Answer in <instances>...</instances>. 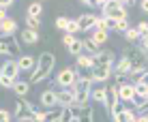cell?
I'll return each mask as SVG.
<instances>
[{"instance_id": "8992f818", "label": "cell", "mask_w": 148, "mask_h": 122, "mask_svg": "<svg viewBox=\"0 0 148 122\" xmlns=\"http://www.w3.org/2000/svg\"><path fill=\"white\" fill-rule=\"evenodd\" d=\"M122 52H125V56H129L131 69L148 67V52H144V49H140V47H125Z\"/></svg>"}, {"instance_id": "52a82bcc", "label": "cell", "mask_w": 148, "mask_h": 122, "mask_svg": "<svg viewBox=\"0 0 148 122\" xmlns=\"http://www.w3.org/2000/svg\"><path fill=\"white\" fill-rule=\"evenodd\" d=\"M112 71H114L116 84H118L120 79L129 77V73H131V60H129V56H125V54H122V56H120V60H116V62H114Z\"/></svg>"}, {"instance_id": "f1b7e54d", "label": "cell", "mask_w": 148, "mask_h": 122, "mask_svg": "<svg viewBox=\"0 0 148 122\" xmlns=\"http://www.w3.org/2000/svg\"><path fill=\"white\" fill-rule=\"evenodd\" d=\"M125 39L129 41V43H137V41L142 39V34H140V30H137V26L127 30V32H125Z\"/></svg>"}, {"instance_id": "d6986e66", "label": "cell", "mask_w": 148, "mask_h": 122, "mask_svg": "<svg viewBox=\"0 0 148 122\" xmlns=\"http://www.w3.org/2000/svg\"><path fill=\"white\" fill-rule=\"evenodd\" d=\"M15 32H17V22L11 17L2 19V24H0V37H15Z\"/></svg>"}, {"instance_id": "7402d4cb", "label": "cell", "mask_w": 148, "mask_h": 122, "mask_svg": "<svg viewBox=\"0 0 148 122\" xmlns=\"http://www.w3.org/2000/svg\"><path fill=\"white\" fill-rule=\"evenodd\" d=\"M75 67L77 69H92L95 67V56H90V54H79L77 56V60H75Z\"/></svg>"}, {"instance_id": "44dd1931", "label": "cell", "mask_w": 148, "mask_h": 122, "mask_svg": "<svg viewBox=\"0 0 148 122\" xmlns=\"http://www.w3.org/2000/svg\"><path fill=\"white\" fill-rule=\"evenodd\" d=\"M105 96H108V86H95V88H92V94H90V101L105 105Z\"/></svg>"}, {"instance_id": "74e56055", "label": "cell", "mask_w": 148, "mask_h": 122, "mask_svg": "<svg viewBox=\"0 0 148 122\" xmlns=\"http://www.w3.org/2000/svg\"><path fill=\"white\" fill-rule=\"evenodd\" d=\"M73 41H75V34H69V32H64V34H62V45H64V47H69Z\"/></svg>"}, {"instance_id": "ac0fdd59", "label": "cell", "mask_w": 148, "mask_h": 122, "mask_svg": "<svg viewBox=\"0 0 148 122\" xmlns=\"http://www.w3.org/2000/svg\"><path fill=\"white\" fill-rule=\"evenodd\" d=\"M112 120L114 122H137V114H135L133 107H125L122 111L112 116Z\"/></svg>"}, {"instance_id": "ba28073f", "label": "cell", "mask_w": 148, "mask_h": 122, "mask_svg": "<svg viewBox=\"0 0 148 122\" xmlns=\"http://www.w3.org/2000/svg\"><path fill=\"white\" fill-rule=\"evenodd\" d=\"M90 73H92L95 84H105V81L114 75V71H112V67H105V64H95V67L90 69Z\"/></svg>"}, {"instance_id": "b9f144b4", "label": "cell", "mask_w": 148, "mask_h": 122, "mask_svg": "<svg viewBox=\"0 0 148 122\" xmlns=\"http://www.w3.org/2000/svg\"><path fill=\"white\" fill-rule=\"evenodd\" d=\"M140 9H142V13L148 15V0H140Z\"/></svg>"}, {"instance_id": "7a4b0ae2", "label": "cell", "mask_w": 148, "mask_h": 122, "mask_svg": "<svg viewBox=\"0 0 148 122\" xmlns=\"http://www.w3.org/2000/svg\"><path fill=\"white\" fill-rule=\"evenodd\" d=\"M13 118L17 122H34V118H37V109H34V105L30 103L26 96H17V99H15Z\"/></svg>"}, {"instance_id": "4316f807", "label": "cell", "mask_w": 148, "mask_h": 122, "mask_svg": "<svg viewBox=\"0 0 148 122\" xmlns=\"http://www.w3.org/2000/svg\"><path fill=\"white\" fill-rule=\"evenodd\" d=\"M67 49H69L71 56H75V58H77L79 54H84V39H77V37H75V41L69 45Z\"/></svg>"}, {"instance_id": "484cf974", "label": "cell", "mask_w": 148, "mask_h": 122, "mask_svg": "<svg viewBox=\"0 0 148 122\" xmlns=\"http://www.w3.org/2000/svg\"><path fill=\"white\" fill-rule=\"evenodd\" d=\"M11 45H13V37H0V56H13Z\"/></svg>"}, {"instance_id": "7dc6e473", "label": "cell", "mask_w": 148, "mask_h": 122, "mask_svg": "<svg viewBox=\"0 0 148 122\" xmlns=\"http://www.w3.org/2000/svg\"><path fill=\"white\" fill-rule=\"evenodd\" d=\"M144 118H146V122H148V114H144Z\"/></svg>"}, {"instance_id": "d590c367", "label": "cell", "mask_w": 148, "mask_h": 122, "mask_svg": "<svg viewBox=\"0 0 148 122\" xmlns=\"http://www.w3.org/2000/svg\"><path fill=\"white\" fill-rule=\"evenodd\" d=\"M0 122H13V114L7 109H0Z\"/></svg>"}, {"instance_id": "8d00e7d4", "label": "cell", "mask_w": 148, "mask_h": 122, "mask_svg": "<svg viewBox=\"0 0 148 122\" xmlns=\"http://www.w3.org/2000/svg\"><path fill=\"white\" fill-rule=\"evenodd\" d=\"M129 28H131V26H129V19H120V22H118V30H116V32L125 34V32H127Z\"/></svg>"}, {"instance_id": "3957f363", "label": "cell", "mask_w": 148, "mask_h": 122, "mask_svg": "<svg viewBox=\"0 0 148 122\" xmlns=\"http://www.w3.org/2000/svg\"><path fill=\"white\" fill-rule=\"evenodd\" d=\"M95 81L90 77H79L77 84L73 86V92H75V105L79 107H86V103L90 101V94H92V88H95Z\"/></svg>"}, {"instance_id": "7c38bea8", "label": "cell", "mask_w": 148, "mask_h": 122, "mask_svg": "<svg viewBox=\"0 0 148 122\" xmlns=\"http://www.w3.org/2000/svg\"><path fill=\"white\" fill-rule=\"evenodd\" d=\"M97 22H99V15H95V13L77 15V24H79V30H82V32H86V30H95V28H97Z\"/></svg>"}, {"instance_id": "2e32d148", "label": "cell", "mask_w": 148, "mask_h": 122, "mask_svg": "<svg viewBox=\"0 0 148 122\" xmlns=\"http://www.w3.org/2000/svg\"><path fill=\"white\" fill-rule=\"evenodd\" d=\"M17 64H19V71H22V73H32L34 67H37V58L30 56V54H22L17 58Z\"/></svg>"}, {"instance_id": "f546056e", "label": "cell", "mask_w": 148, "mask_h": 122, "mask_svg": "<svg viewBox=\"0 0 148 122\" xmlns=\"http://www.w3.org/2000/svg\"><path fill=\"white\" fill-rule=\"evenodd\" d=\"M84 52L90 54V56H95L97 52H99V45H97L92 39H84Z\"/></svg>"}, {"instance_id": "83f0119b", "label": "cell", "mask_w": 148, "mask_h": 122, "mask_svg": "<svg viewBox=\"0 0 148 122\" xmlns=\"http://www.w3.org/2000/svg\"><path fill=\"white\" fill-rule=\"evenodd\" d=\"M41 13H43V4H41L39 0H34V2H30V7H28L26 15H34V17H39Z\"/></svg>"}, {"instance_id": "e0dca14e", "label": "cell", "mask_w": 148, "mask_h": 122, "mask_svg": "<svg viewBox=\"0 0 148 122\" xmlns=\"http://www.w3.org/2000/svg\"><path fill=\"white\" fill-rule=\"evenodd\" d=\"M114 62H116V56L112 49H103V52H97L95 54V64H105V67H114Z\"/></svg>"}, {"instance_id": "603a6c76", "label": "cell", "mask_w": 148, "mask_h": 122, "mask_svg": "<svg viewBox=\"0 0 148 122\" xmlns=\"http://www.w3.org/2000/svg\"><path fill=\"white\" fill-rule=\"evenodd\" d=\"M13 90H15V96H28V92H30V81L28 79H15Z\"/></svg>"}, {"instance_id": "7bdbcfd3", "label": "cell", "mask_w": 148, "mask_h": 122, "mask_svg": "<svg viewBox=\"0 0 148 122\" xmlns=\"http://www.w3.org/2000/svg\"><path fill=\"white\" fill-rule=\"evenodd\" d=\"M15 2V0H0V7H4V9H9L11 4Z\"/></svg>"}, {"instance_id": "f35d334b", "label": "cell", "mask_w": 148, "mask_h": 122, "mask_svg": "<svg viewBox=\"0 0 148 122\" xmlns=\"http://www.w3.org/2000/svg\"><path fill=\"white\" fill-rule=\"evenodd\" d=\"M137 47H140V49H144V52H148V34H144V37L137 41Z\"/></svg>"}, {"instance_id": "cb8c5ba5", "label": "cell", "mask_w": 148, "mask_h": 122, "mask_svg": "<svg viewBox=\"0 0 148 122\" xmlns=\"http://www.w3.org/2000/svg\"><path fill=\"white\" fill-rule=\"evenodd\" d=\"M116 101H118V86H108V96H105V105H103V107L105 109H112V105H114L116 103Z\"/></svg>"}, {"instance_id": "5bb4252c", "label": "cell", "mask_w": 148, "mask_h": 122, "mask_svg": "<svg viewBox=\"0 0 148 122\" xmlns=\"http://www.w3.org/2000/svg\"><path fill=\"white\" fill-rule=\"evenodd\" d=\"M73 111L77 116V122H95V107L92 105H86V107L73 105Z\"/></svg>"}, {"instance_id": "5b68a950", "label": "cell", "mask_w": 148, "mask_h": 122, "mask_svg": "<svg viewBox=\"0 0 148 122\" xmlns=\"http://www.w3.org/2000/svg\"><path fill=\"white\" fill-rule=\"evenodd\" d=\"M105 17H116V19H129V13H127V7L120 2V0H108V2L101 7Z\"/></svg>"}, {"instance_id": "f6af8a7d", "label": "cell", "mask_w": 148, "mask_h": 122, "mask_svg": "<svg viewBox=\"0 0 148 122\" xmlns=\"http://www.w3.org/2000/svg\"><path fill=\"white\" fill-rule=\"evenodd\" d=\"M125 7H133V4H137V0H120Z\"/></svg>"}, {"instance_id": "277c9868", "label": "cell", "mask_w": 148, "mask_h": 122, "mask_svg": "<svg viewBox=\"0 0 148 122\" xmlns=\"http://www.w3.org/2000/svg\"><path fill=\"white\" fill-rule=\"evenodd\" d=\"M79 79V73H77V67H64L56 75V86L60 88H73Z\"/></svg>"}, {"instance_id": "ee69618b", "label": "cell", "mask_w": 148, "mask_h": 122, "mask_svg": "<svg viewBox=\"0 0 148 122\" xmlns=\"http://www.w3.org/2000/svg\"><path fill=\"white\" fill-rule=\"evenodd\" d=\"M7 17H9V15H7V9L0 7V22H2V19H7Z\"/></svg>"}, {"instance_id": "6da1fadb", "label": "cell", "mask_w": 148, "mask_h": 122, "mask_svg": "<svg viewBox=\"0 0 148 122\" xmlns=\"http://www.w3.org/2000/svg\"><path fill=\"white\" fill-rule=\"evenodd\" d=\"M54 67H56V56L52 52H43L37 58V67H34V71L30 73L28 81L30 84H41V81H45L49 75H52Z\"/></svg>"}, {"instance_id": "836d02e7", "label": "cell", "mask_w": 148, "mask_h": 122, "mask_svg": "<svg viewBox=\"0 0 148 122\" xmlns=\"http://www.w3.org/2000/svg\"><path fill=\"white\" fill-rule=\"evenodd\" d=\"M135 94L140 96H148V86L142 84V81H135Z\"/></svg>"}, {"instance_id": "ffe728a7", "label": "cell", "mask_w": 148, "mask_h": 122, "mask_svg": "<svg viewBox=\"0 0 148 122\" xmlns=\"http://www.w3.org/2000/svg\"><path fill=\"white\" fill-rule=\"evenodd\" d=\"M19 41H22L24 45H34V43H39V30L24 28L22 32H19Z\"/></svg>"}, {"instance_id": "9c48e42d", "label": "cell", "mask_w": 148, "mask_h": 122, "mask_svg": "<svg viewBox=\"0 0 148 122\" xmlns=\"http://www.w3.org/2000/svg\"><path fill=\"white\" fill-rule=\"evenodd\" d=\"M116 86H118V96L125 101V103H131V101H133V96H135V84H133V81L120 79Z\"/></svg>"}, {"instance_id": "d6a6232c", "label": "cell", "mask_w": 148, "mask_h": 122, "mask_svg": "<svg viewBox=\"0 0 148 122\" xmlns=\"http://www.w3.org/2000/svg\"><path fill=\"white\" fill-rule=\"evenodd\" d=\"M67 32H69V34H77V32H82V30H79V24H77V17H75V19H69Z\"/></svg>"}, {"instance_id": "4fadbf2b", "label": "cell", "mask_w": 148, "mask_h": 122, "mask_svg": "<svg viewBox=\"0 0 148 122\" xmlns=\"http://www.w3.org/2000/svg\"><path fill=\"white\" fill-rule=\"evenodd\" d=\"M62 107H54V109H45V111H37V118L34 122H58Z\"/></svg>"}, {"instance_id": "30bf717a", "label": "cell", "mask_w": 148, "mask_h": 122, "mask_svg": "<svg viewBox=\"0 0 148 122\" xmlns=\"http://www.w3.org/2000/svg\"><path fill=\"white\" fill-rule=\"evenodd\" d=\"M19 64H17V58H9L7 62L0 67V75H7V77L11 79H19Z\"/></svg>"}, {"instance_id": "681fc988", "label": "cell", "mask_w": 148, "mask_h": 122, "mask_svg": "<svg viewBox=\"0 0 148 122\" xmlns=\"http://www.w3.org/2000/svg\"><path fill=\"white\" fill-rule=\"evenodd\" d=\"M0 24H2V22H0Z\"/></svg>"}, {"instance_id": "e575fe53", "label": "cell", "mask_w": 148, "mask_h": 122, "mask_svg": "<svg viewBox=\"0 0 148 122\" xmlns=\"http://www.w3.org/2000/svg\"><path fill=\"white\" fill-rule=\"evenodd\" d=\"M13 84H15V79L7 77V75H0V88H13Z\"/></svg>"}, {"instance_id": "bcb514c9", "label": "cell", "mask_w": 148, "mask_h": 122, "mask_svg": "<svg viewBox=\"0 0 148 122\" xmlns=\"http://www.w3.org/2000/svg\"><path fill=\"white\" fill-rule=\"evenodd\" d=\"M137 81H142V84H146V86H148V71H146V73H144V75H142V77H140V79H137Z\"/></svg>"}, {"instance_id": "d4e9b609", "label": "cell", "mask_w": 148, "mask_h": 122, "mask_svg": "<svg viewBox=\"0 0 148 122\" xmlns=\"http://www.w3.org/2000/svg\"><path fill=\"white\" fill-rule=\"evenodd\" d=\"M90 39H92L95 43L101 47L103 43H108V30H105V28H95V30H92V37H90Z\"/></svg>"}, {"instance_id": "4dcf8cb0", "label": "cell", "mask_w": 148, "mask_h": 122, "mask_svg": "<svg viewBox=\"0 0 148 122\" xmlns=\"http://www.w3.org/2000/svg\"><path fill=\"white\" fill-rule=\"evenodd\" d=\"M26 28L39 30V28H41V19H39V17H34V15H26Z\"/></svg>"}, {"instance_id": "ab89813d", "label": "cell", "mask_w": 148, "mask_h": 122, "mask_svg": "<svg viewBox=\"0 0 148 122\" xmlns=\"http://www.w3.org/2000/svg\"><path fill=\"white\" fill-rule=\"evenodd\" d=\"M137 30H140L142 37H144V34H148V22H140V24H137Z\"/></svg>"}, {"instance_id": "9a60e30c", "label": "cell", "mask_w": 148, "mask_h": 122, "mask_svg": "<svg viewBox=\"0 0 148 122\" xmlns=\"http://www.w3.org/2000/svg\"><path fill=\"white\" fill-rule=\"evenodd\" d=\"M58 103H60V107H73L75 105L73 88H60L58 90Z\"/></svg>"}, {"instance_id": "8fae6325", "label": "cell", "mask_w": 148, "mask_h": 122, "mask_svg": "<svg viewBox=\"0 0 148 122\" xmlns=\"http://www.w3.org/2000/svg\"><path fill=\"white\" fill-rule=\"evenodd\" d=\"M39 103L43 105L45 109L60 107V103H58V92H56V90H45V92H41V96H39Z\"/></svg>"}, {"instance_id": "60d3db41", "label": "cell", "mask_w": 148, "mask_h": 122, "mask_svg": "<svg viewBox=\"0 0 148 122\" xmlns=\"http://www.w3.org/2000/svg\"><path fill=\"white\" fill-rule=\"evenodd\" d=\"M82 4H86V7H90V9H99L97 7V0H79Z\"/></svg>"}, {"instance_id": "1f68e13d", "label": "cell", "mask_w": 148, "mask_h": 122, "mask_svg": "<svg viewBox=\"0 0 148 122\" xmlns=\"http://www.w3.org/2000/svg\"><path fill=\"white\" fill-rule=\"evenodd\" d=\"M67 26H69V17H64V15H58V17H56V28L62 30V32H67Z\"/></svg>"}, {"instance_id": "c3c4849f", "label": "cell", "mask_w": 148, "mask_h": 122, "mask_svg": "<svg viewBox=\"0 0 148 122\" xmlns=\"http://www.w3.org/2000/svg\"><path fill=\"white\" fill-rule=\"evenodd\" d=\"M39 2H41V0H39Z\"/></svg>"}]
</instances>
